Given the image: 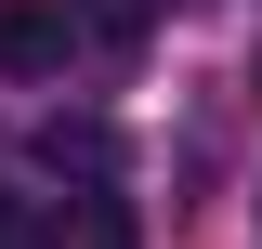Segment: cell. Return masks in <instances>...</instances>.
Listing matches in <instances>:
<instances>
[{
  "label": "cell",
  "instance_id": "7a4b0ae2",
  "mask_svg": "<svg viewBox=\"0 0 262 249\" xmlns=\"http://www.w3.org/2000/svg\"><path fill=\"white\" fill-rule=\"evenodd\" d=\"M39 249H131V210H118V184H79L53 223H39Z\"/></svg>",
  "mask_w": 262,
  "mask_h": 249
},
{
  "label": "cell",
  "instance_id": "3957f363",
  "mask_svg": "<svg viewBox=\"0 0 262 249\" xmlns=\"http://www.w3.org/2000/svg\"><path fill=\"white\" fill-rule=\"evenodd\" d=\"M39 171H53V184H66V171H79V184H118V131H105V118H53V131H39Z\"/></svg>",
  "mask_w": 262,
  "mask_h": 249
},
{
  "label": "cell",
  "instance_id": "6da1fadb",
  "mask_svg": "<svg viewBox=\"0 0 262 249\" xmlns=\"http://www.w3.org/2000/svg\"><path fill=\"white\" fill-rule=\"evenodd\" d=\"M66 39H79V13L66 0H0V66H27V79H53Z\"/></svg>",
  "mask_w": 262,
  "mask_h": 249
}]
</instances>
